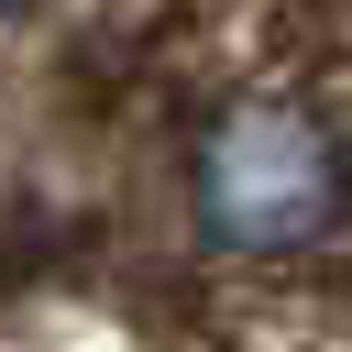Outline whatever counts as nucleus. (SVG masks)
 Masks as SVG:
<instances>
[{
    "mask_svg": "<svg viewBox=\"0 0 352 352\" xmlns=\"http://www.w3.org/2000/svg\"><path fill=\"white\" fill-rule=\"evenodd\" d=\"M187 220L231 264H297L352 231V132L297 88H242L187 143Z\"/></svg>",
    "mask_w": 352,
    "mask_h": 352,
    "instance_id": "f257e3e1",
    "label": "nucleus"
},
{
    "mask_svg": "<svg viewBox=\"0 0 352 352\" xmlns=\"http://www.w3.org/2000/svg\"><path fill=\"white\" fill-rule=\"evenodd\" d=\"M11 11H22V0H0V22H11Z\"/></svg>",
    "mask_w": 352,
    "mask_h": 352,
    "instance_id": "f03ea898",
    "label": "nucleus"
}]
</instances>
